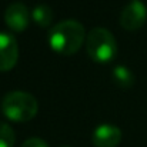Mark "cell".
Wrapping results in <instances>:
<instances>
[{
	"mask_svg": "<svg viewBox=\"0 0 147 147\" xmlns=\"http://www.w3.org/2000/svg\"><path fill=\"white\" fill-rule=\"evenodd\" d=\"M87 34L84 26L77 20L67 19L51 26L47 43L53 51L63 56H70L82 49Z\"/></svg>",
	"mask_w": 147,
	"mask_h": 147,
	"instance_id": "1",
	"label": "cell"
},
{
	"mask_svg": "<svg viewBox=\"0 0 147 147\" xmlns=\"http://www.w3.org/2000/svg\"><path fill=\"white\" fill-rule=\"evenodd\" d=\"M39 111V101L27 92L14 90L7 93L1 101V113L16 123H24L36 117Z\"/></svg>",
	"mask_w": 147,
	"mask_h": 147,
	"instance_id": "2",
	"label": "cell"
},
{
	"mask_svg": "<svg viewBox=\"0 0 147 147\" xmlns=\"http://www.w3.org/2000/svg\"><path fill=\"white\" fill-rule=\"evenodd\" d=\"M86 50L93 61L109 63L117 54V42L110 30L94 27L86 37Z\"/></svg>",
	"mask_w": 147,
	"mask_h": 147,
	"instance_id": "3",
	"label": "cell"
},
{
	"mask_svg": "<svg viewBox=\"0 0 147 147\" xmlns=\"http://www.w3.org/2000/svg\"><path fill=\"white\" fill-rule=\"evenodd\" d=\"M147 20V7L142 0H131L120 14V26L124 30L134 32L144 26Z\"/></svg>",
	"mask_w": 147,
	"mask_h": 147,
	"instance_id": "4",
	"label": "cell"
},
{
	"mask_svg": "<svg viewBox=\"0 0 147 147\" xmlns=\"http://www.w3.org/2000/svg\"><path fill=\"white\" fill-rule=\"evenodd\" d=\"M30 16L32 14L29 13L26 4L16 1L7 6V9L4 10V23L13 32H23L29 26Z\"/></svg>",
	"mask_w": 147,
	"mask_h": 147,
	"instance_id": "5",
	"label": "cell"
},
{
	"mask_svg": "<svg viewBox=\"0 0 147 147\" xmlns=\"http://www.w3.org/2000/svg\"><path fill=\"white\" fill-rule=\"evenodd\" d=\"M19 59V45L16 39L4 32H0V71L11 70Z\"/></svg>",
	"mask_w": 147,
	"mask_h": 147,
	"instance_id": "6",
	"label": "cell"
},
{
	"mask_svg": "<svg viewBox=\"0 0 147 147\" xmlns=\"http://www.w3.org/2000/svg\"><path fill=\"white\" fill-rule=\"evenodd\" d=\"M94 147H117L121 142V130L113 124H100L92 134Z\"/></svg>",
	"mask_w": 147,
	"mask_h": 147,
	"instance_id": "7",
	"label": "cell"
},
{
	"mask_svg": "<svg viewBox=\"0 0 147 147\" xmlns=\"http://www.w3.org/2000/svg\"><path fill=\"white\" fill-rule=\"evenodd\" d=\"M113 82L121 89H130L134 84V74L126 66H116L113 69Z\"/></svg>",
	"mask_w": 147,
	"mask_h": 147,
	"instance_id": "8",
	"label": "cell"
},
{
	"mask_svg": "<svg viewBox=\"0 0 147 147\" xmlns=\"http://www.w3.org/2000/svg\"><path fill=\"white\" fill-rule=\"evenodd\" d=\"M32 19L40 27H49L53 22V10L46 4H39L32 11Z\"/></svg>",
	"mask_w": 147,
	"mask_h": 147,
	"instance_id": "9",
	"label": "cell"
},
{
	"mask_svg": "<svg viewBox=\"0 0 147 147\" xmlns=\"http://www.w3.org/2000/svg\"><path fill=\"white\" fill-rule=\"evenodd\" d=\"M16 140V134L13 129L7 124L0 121V147H13Z\"/></svg>",
	"mask_w": 147,
	"mask_h": 147,
	"instance_id": "10",
	"label": "cell"
},
{
	"mask_svg": "<svg viewBox=\"0 0 147 147\" xmlns=\"http://www.w3.org/2000/svg\"><path fill=\"white\" fill-rule=\"evenodd\" d=\"M22 147H49V144L40 137H30L22 144Z\"/></svg>",
	"mask_w": 147,
	"mask_h": 147,
	"instance_id": "11",
	"label": "cell"
},
{
	"mask_svg": "<svg viewBox=\"0 0 147 147\" xmlns=\"http://www.w3.org/2000/svg\"><path fill=\"white\" fill-rule=\"evenodd\" d=\"M61 147H70V146H61Z\"/></svg>",
	"mask_w": 147,
	"mask_h": 147,
	"instance_id": "12",
	"label": "cell"
}]
</instances>
